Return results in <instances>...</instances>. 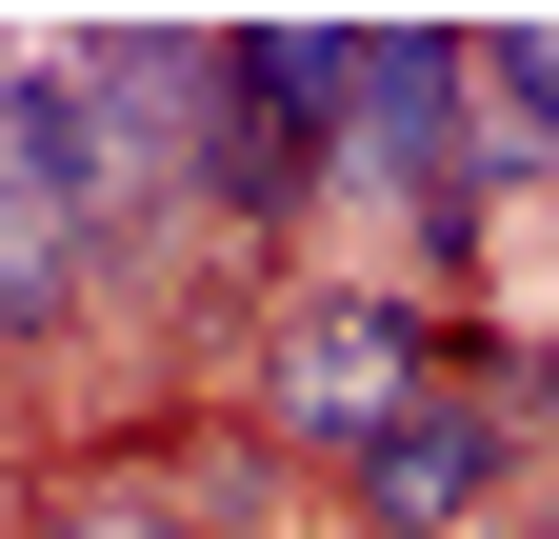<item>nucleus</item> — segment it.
<instances>
[{
  "label": "nucleus",
  "mask_w": 559,
  "mask_h": 539,
  "mask_svg": "<svg viewBox=\"0 0 559 539\" xmlns=\"http://www.w3.org/2000/svg\"><path fill=\"white\" fill-rule=\"evenodd\" d=\"M460 360L419 340V300H360V280H300L260 320V420L300 440V459H360V440H400L419 399H440Z\"/></svg>",
  "instance_id": "f257e3e1"
}]
</instances>
